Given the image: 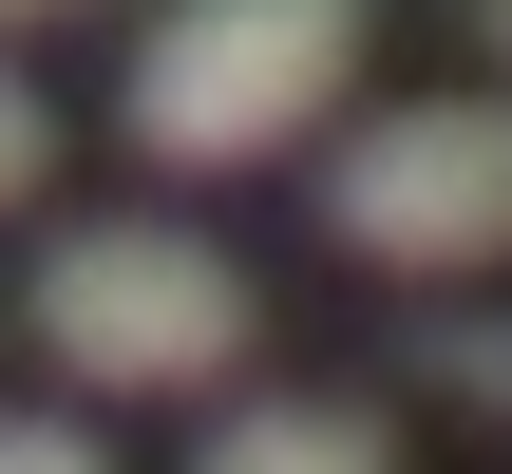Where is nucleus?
Returning <instances> with one entry per match:
<instances>
[{
    "instance_id": "6",
    "label": "nucleus",
    "mask_w": 512,
    "mask_h": 474,
    "mask_svg": "<svg viewBox=\"0 0 512 474\" xmlns=\"http://www.w3.org/2000/svg\"><path fill=\"white\" fill-rule=\"evenodd\" d=\"M38 171H57V95H38V76H0V209H19Z\"/></svg>"
},
{
    "instance_id": "7",
    "label": "nucleus",
    "mask_w": 512,
    "mask_h": 474,
    "mask_svg": "<svg viewBox=\"0 0 512 474\" xmlns=\"http://www.w3.org/2000/svg\"><path fill=\"white\" fill-rule=\"evenodd\" d=\"M0 474H114V456H95L76 418H0Z\"/></svg>"
},
{
    "instance_id": "3",
    "label": "nucleus",
    "mask_w": 512,
    "mask_h": 474,
    "mask_svg": "<svg viewBox=\"0 0 512 474\" xmlns=\"http://www.w3.org/2000/svg\"><path fill=\"white\" fill-rule=\"evenodd\" d=\"M323 228L399 285H475L512 266V95H399L323 152Z\"/></svg>"
},
{
    "instance_id": "5",
    "label": "nucleus",
    "mask_w": 512,
    "mask_h": 474,
    "mask_svg": "<svg viewBox=\"0 0 512 474\" xmlns=\"http://www.w3.org/2000/svg\"><path fill=\"white\" fill-rule=\"evenodd\" d=\"M418 361H437L475 418H512V323H494V304H437V323H418Z\"/></svg>"
},
{
    "instance_id": "4",
    "label": "nucleus",
    "mask_w": 512,
    "mask_h": 474,
    "mask_svg": "<svg viewBox=\"0 0 512 474\" xmlns=\"http://www.w3.org/2000/svg\"><path fill=\"white\" fill-rule=\"evenodd\" d=\"M190 474H399V418L380 399H228Z\"/></svg>"
},
{
    "instance_id": "9",
    "label": "nucleus",
    "mask_w": 512,
    "mask_h": 474,
    "mask_svg": "<svg viewBox=\"0 0 512 474\" xmlns=\"http://www.w3.org/2000/svg\"><path fill=\"white\" fill-rule=\"evenodd\" d=\"M475 38H512V0H475Z\"/></svg>"
},
{
    "instance_id": "1",
    "label": "nucleus",
    "mask_w": 512,
    "mask_h": 474,
    "mask_svg": "<svg viewBox=\"0 0 512 474\" xmlns=\"http://www.w3.org/2000/svg\"><path fill=\"white\" fill-rule=\"evenodd\" d=\"M342 76H361V0H152L114 114L152 171H266L342 114Z\"/></svg>"
},
{
    "instance_id": "2",
    "label": "nucleus",
    "mask_w": 512,
    "mask_h": 474,
    "mask_svg": "<svg viewBox=\"0 0 512 474\" xmlns=\"http://www.w3.org/2000/svg\"><path fill=\"white\" fill-rule=\"evenodd\" d=\"M19 323H38V361H76L95 399H190V380H228V361L266 342V285H247L209 228L114 209V228H57V247H38Z\"/></svg>"
},
{
    "instance_id": "8",
    "label": "nucleus",
    "mask_w": 512,
    "mask_h": 474,
    "mask_svg": "<svg viewBox=\"0 0 512 474\" xmlns=\"http://www.w3.org/2000/svg\"><path fill=\"white\" fill-rule=\"evenodd\" d=\"M0 19H95V0H0Z\"/></svg>"
}]
</instances>
